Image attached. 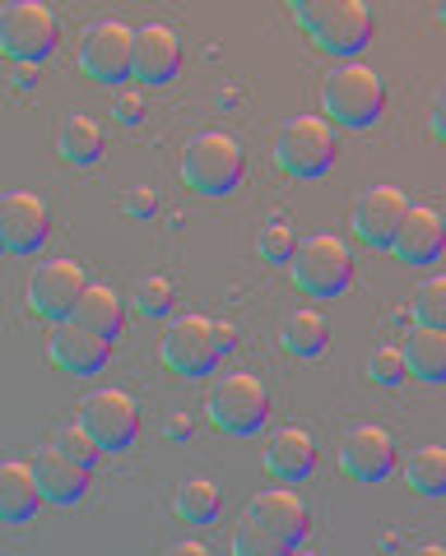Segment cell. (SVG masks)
Returning <instances> with one entry per match:
<instances>
[{"label":"cell","mask_w":446,"mask_h":556,"mask_svg":"<svg viewBox=\"0 0 446 556\" xmlns=\"http://www.w3.org/2000/svg\"><path fill=\"white\" fill-rule=\"evenodd\" d=\"M321 116L335 130H372L386 116V79L368 61H339L321 84Z\"/></svg>","instance_id":"1"},{"label":"cell","mask_w":446,"mask_h":556,"mask_svg":"<svg viewBox=\"0 0 446 556\" xmlns=\"http://www.w3.org/2000/svg\"><path fill=\"white\" fill-rule=\"evenodd\" d=\"M294 20L335 61H354L376 33V20L363 0H294Z\"/></svg>","instance_id":"2"},{"label":"cell","mask_w":446,"mask_h":556,"mask_svg":"<svg viewBox=\"0 0 446 556\" xmlns=\"http://www.w3.org/2000/svg\"><path fill=\"white\" fill-rule=\"evenodd\" d=\"M247 153L228 130H200L182 149V181L205 200H228L243 186Z\"/></svg>","instance_id":"3"},{"label":"cell","mask_w":446,"mask_h":556,"mask_svg":"<svg viewBox=\"0 0 446 556\" xmlns=\"http://www.w3.org/2000/svg\"><path fill=\"white\" fill-rule=\"evenodd\" d=\"M335 153H339V139L335 126L325 116H288L280 135H274V163H280L284 177H298V181H317L335 167Z\"/></svg>","instance_id":"4"},{"label":"cell","mask_w":446,"mask_h":556,"mask_svg":"<svg viewBox=\"0 0 446 556\" xmlns=\"http://www.w3.org/2000/svg\"><path fill=\"white\" fill-rule=\"evenodd\" d=\"M205 413H210V422L223 431V437H256V431L270 422V390H265L261 376L228 371L210 386Z\"/></svg>","instance_id":"5"},{"label":"cell","mask_w":446,"mask_h":556,"mask_svg":"<svg viewBox=\"0 0 446 556\" xmlns=\"http://www.w3.org/2000/svg\"><path fill=\"white\" fill-rule=\"evenodd\" d=\"M288 274H294V283L307 298L335 302L339 292L354 283V255L335 232H312L298 241V255H294V265H288Z\"/></svg>","instance_id":"6"},{"label":"cell","mask_w":446,"mask_h":556,"mask_svg":"<svg viewBox=\"0 0 446 556\" xmlns=\"http://www.w3.org/2000/svg\"><path fill=\"white\" fill-rule=\"evenodd\" d=\"M159 357H163V367L173 376L205 380L219 367V357H223L219 320L200 316V311H191V316H173V320H168V329H163V339H159Z\"/></svg>","instance_id":"7"},{"label":"cell","mask_w":446,"mask_h":556,"mask_svg":"<svg viewBox=\"0 0 446 556\" xmlns=\"http://www.w3.org/2000/svg\"><path fill=\"white\" fill-rule=\"evenodd\" d=\"M57 14L42 0H14L0 10V56L14 65H42L57 51Z\"/></svg>","instance_id":"8"},{"label":"cell","mask_w":446,"mask_h":556,"mask_svg":"<svg viewBox=\"0 0 446 556\" xmlns=\"http://www.w3.org/2000/svg\"><path fill=\"white\" fill-rule=\"evenodd\" d=\"M79 70L94 84L126 89V79L135 75V28H126L122 20L89 24L84 38H79Z\"/></svg>","instance_id":"9"},{"label":"cell","mask_w":446,"mask_h":556,"mask_svg":"<svg viewBox=\"0 0 446 556\" xmlns=\"http://www.w3.org/2000/svg\"><path fill=\"white\" fill-rule=\"evenodd\" d=\"M75 422L89 431L102 455H126L135 437H140V408H135V399L126 390H112V386L84 394Z\"/></svg>","instance_id":"10"},{"label":"cell","mask_w":446,"mask_h":556,"mask_svg":"<svg viewBox=\"0 0 446 556\" xmlns=\"http://www.w3.org/2000/svg\"><path fill=\"white\" fill-rule=\"evenodd\" d=\"M28 311H38L42 320L61 325V320H75V311L89 292V274H84L79 260L61 255V260H42L38 269L28 274Z\"/></svg>","instance_id":"11"},{"label":"cell","mask_w":446,"mask_h":556,"mask_svg":"<svg viewBox=\"0 0 446 556\" xmlns=\"http://www.w3.org/2000/svg\"><path fill=\"white\" fill-rule=\"evenodd\" d=\"M405 214H409V195L400 186H368L354 200V237L372 251H391Z\"/></svg>","instance_id":"12"},{"label":"cell","mask_w":446,"mask_h":556,"mask_svg":"<svg viewBox=\"0 0 446 556\" xmlns=\"http://www.w3.org/2000/svg\"><path fill=\"white\" fill-rule=\"evenodd\" d=\"M182 56L186 47L177 38L173 24H140L135 28V84L140 89H163V84H173L182 75Z\"/></svg>","instance_id":"13"},{"label":"cell","mask_w":446,"mask_h":556,"mask_svg":"<svg viewBox=\"0 0 446 556\" xmlns=\"http://www.w3.org/2000/svg\"><path fill=\"white\" fill-rule=\"evenodd\" d=\"M47 232H51V214L42 195H33V190L0 195V237H5L10 255H38Z\"/></svg>","instance_id":"14"},{"label":"cell","mask_w":446,"mask_h":556,"mask_svg":"<svg viewBox=\"0 0 446 556\" xmlns=\"http://www.w3.org/2000/svg\"><path fill=\"white\" fill-rule=\"evenodd\" d=\"M339 464H345V473L358 482H386L396 473V441H391L386 427L358 422L345 437V445H339Z\"/></svg>","instance_id":"15"},{"label":"cell","mask_w":446,"mask_h":556,"mask_svg":"<svg viewBox=\"0 0 446 556\" xmlns=\"http://www.w3.org/2000/svg\"><path fill=\"white\" fill-rule=\"evenodd\" d=\"M108 353H112V343L98 339L94 329H84L79 320H61V325H51V334H47V357L79 380L108 367Z\"/></svg>","instance_id":"16"},{"label":"cell","mask_w":446,"mask_h":556,"mask_svg":"<svg viewBox=\"0 0 446 556\" xmlns=\"http://www.w3.org/2000/svg\"><path fill=\"white\" fill-rule=\"evenodd\" d=\"M243 519H251V525H261L270 533L288 538L294 547L302 543L307 533H312V510H307V501L294 492V486H270V492H256L247 501V515Z\"/></svg>","instance_id":"17"},{"label":"cell","mask_w":446,"mask_h":556,"mask_svg":"<svg viewBox=\"0 0 446 556\" xmlns=\"http://www.w3.org/2000/svg\"><path fill=\"white\" fill-rule=\"evenodd\" d=\"M442 251H446V218L433 204H409L400 232H396V241H391V255H396L400 265L423 269V265H433Z\"/></svg>","instance_id":"18"},{"label":"cell","mask_w":446,"mask_h":556,"mask_svg":"<svg viewBox=\"0 0 446 556\" xmlns=\"http://www.w3.org/2000/svg\"><path fill=\"white\" fill-rule=\"evenodd\" d=\"M261 464H265V473L280 478V482H307V478H312V468H317V441H312V431L298 427V422L270 431Z\"/></svg>","instance_id":"19"},{"label":"cell","mask_w":446,"mask_h":556,"mask_svg":"<svg viewBox=\"0 0 446 556\" xmlns=\"http://www.w3.org/2000/svg\"><path fill=\"white\" fill-rule=\"evenodd\" d=\"M33 478H38V492L47 506H75L84 496V486H89V468L65 459L57 445H42L38 455H33Z\"/></svg>","instance_id":"20"},{"label":"cell","mask_w":446,"mask_h":556,"mask_svg":"<svg viewBox=\"0 0 446 556\" xmlns=\"http://www.w3.org/2000/svg\"><path fill=\"white\" fill-rule=\"evenodd\" d=\"M42 506L38 478H33V464L24 459H5L0 464V525H24Z\"/></svg>","instance_id":"21"},{"label":"cell","mask_w":446,"mask_h":556,"mask_svg":"<svg viewBox=\"0 0 446 556\" xmlns=\"http://www.w3.org/2000/svg\"><path fill=\"white\" fill-rule=\"evenodd\" d=\"M405 362H409V376L423 380V386H446V329L409 325Z\"/></svg>","instance_id":"22"},{"label":"cell","mask_w":446,"mask_h":556,"mask_svg":"<svg viewBox=\"0 0 446 556\" xmlns=\"http://www.w3.org/2000/svg\"><path fill=\"white\" fill-rule=\"evenodd\" d=\"M75 320L84 329H94L98 339L116 343V339H122V329H126V306H122V298H116L108 283H89V292H84V302L75 311Z\"/></svg>","instance_id":"23"},{"label":"cell","mask_w":446,"mask_h":556,"mask_svg":"<svg viewBox=\"0 0 446 556\" xmlns=\"http://www.w3.org/2000/svg\"><path fill=\"white\" fill-rule=\"evenodd\" d=\"M102 126L94 116H84V112H71L61 121V130H57V153L71 167H94L102 159Z\"/></svg>","instance_id":"24"},{"label":"cell","mask_w":446,"mask_h":556,"mask_svg":"<svg viewBox=\"0 0 446 556\" xmlns=\"http://www.w3.org/2000/svg\"><path fill=\"white\" fill-rule=\"evenodd\" d=\"M173 515L182 519V525H191V529H210V525H219V515H223V492L210 478H186V482H177V492H173Z\"/></svg>","instance_id":"25"},{"label":"cell","mask_w":446,"mask_h":556,"mask_svg":"<svg viewBox=\"0 0 446 556\" xmlns=\"http://www.w3.org/2000/svg\"><path fill=\"white\" fill-rule=\"evenodd\" d=\"M325 348H331V325H325L321 311L312 306H302L294 311V316L284 320V353H294V357H321Z\"/></svg>","instance_id":"26"},{"label":"cell","mask_w":446,"mask_h":556,"mask_svg":"<svg viewBox=\"0 0 446 556\" xmlns=\"http://www.w3.org/2000/svg\"><path fill=\"white\" fill-rule=\"evenodd\" d=\"M405 482L414 486L419 496L442 501L446 496V445H419L405 464Z\"/></svg>","instance_id":"27"},{"label":"cell","mask_w":446,"mask_h":556,"mask_svg":"<svg viewBox=\"0 0 446 556\" xmlns=\"http://www.w3.org/2000/svg\"><path fill=\"white\" fill-rule=\"evenodd\" d=\"M294 552L298 547L288 543V538L251 525V519H243V525L233 529V556H294Z\"/></svg>","instance_id":"28"},{"label":"cell","mask_w":446,"mask_h":556,"mask_svg":"<svg viewBox=\"0 0 446 556\" xmlns=\"http://www.w3.org/2000/svg\"><path fill=\"white\" fill-rule=\"evenodd\" d=\"M173 306H177V283L168 274H149L135 283V311L149 320H159V316H173Z\"/></svg>","instance_id":"29"},{"label":"cell","mask_w":446,"mask_h":556,"mask_svg":"<svg viewBox=\"0 0 446 556\" xmlns=\"http://www.w3.org/2000/svg\"><path fill=\"white\" fill-rule=\"evenodd\" d=\"M256 251H261V260H270V265H294L298 255V232L288 218H270L261 237H256Z\"/></svg>","instance_id":"30"},{"label":"cell","mask_w":446,"mask_h":556,"mask_svg":"<svg viewBox=\"0 0 446 556\" xmlns=\"http://www.w3.org/2000/svg\"><path fill=\"white\" fill-rule=\"evenodd\" d=\"M368 380H372V386H382V390H400L405 380H409L405 348H396V343L372 348V357H368Z\"/></svg>","instance_id":"31"},{"label":"cell","mask_w":446,"mask_h":556,"mask_svg":"<svg viewBox=\"0 0 446 556\" xmlns=\"http://www.w3.org/2000/svg\"><path fill=\"white\" fill-rule=\"evenodd\" d=\"M414 325L428 329H446V274L423 278L419 292H414Z\"/></svg>","instance_id":"32"},{"label":"cell","mask_w":446,"mask_h":556,"mask_svg":"<svg viewBox=\"0 0 446 556\" xmlns=\"http://www.w3.org/2000/svg\"><path fill=\"white\" fill-rule=\"evenodd\" d=\"M51 445H57L65 459L84 464V468H89V473H94V464L102 459V450L94 445V437H89V431H84L79 422H65V427H57V437H51Z\"/></svg>","instance_id":"33"},{"label":"cell","mask_w":446,"mask_h":556,"mask_svg":"<svg viewBox=\"0 0 446 556\" xmlns=\"http://www.w3.org/2000/svg\"><path fill=\"white\" fill-rule=\"evenodd\" d=\"M145 93H149V89H140V84H135V89H116L112 116L122 121V126H140L145 112H149V98H145Z\"/></svg>","instance_id":"34"},{"label":"cell","mask_w":446,"mask_h":556,"mask_svg":"<svg viewBox=\"0 0 446 556\" xmlns=\"http://www.w3.org/2000/svg\"><path fill=\"white\" fill-rule=\"evenodd\" d=\"M122 204H126V214H135V218H153V208H159V195H153L149 186H135Z\"/></svg>","instance_id":"35"},{"label":"cell","mask_w":446,"mask_h":556,"mask_svg":"<svg viewBox=\"0 0 446 556\" xmlns=\"http://www.w3.org/2000/svg\"><path fill=\"white\" fill-rule=\"evenodd\" d=\"M428 126H433V135H437V139H446V89L437 93V102H433V116H428Z\"/></svg>","instance_id":"36"},{"label":"cell","mask_w":446,"mask_h":556,"mask_svg":"<svg viewBox=\"0 0 446 556\" xmlns=\"http://www.w3.org/2000/svg\"><path fill=\"white\" fill-rule=\"evenodd\" d=\"M163 556H210V547L196 543V538H186V543H173V547H168Z\"/></svg>","instance_id":"37"},{"label":"cell","mask_w":446,"mask_h":556,"mask_svg":"<svg viewBox=\"0 0 446 556\" xmlns=\"http://www.w3.org/2000/svg\"><path fill=\"white\" fill-rule=\"evenodd\" d=\"M14 84H20V89L38 84V65H14Z\"/></svg>","instance_id":"38"},{"label":"cell","mask_w":446,"mask_h":556,"mask_svg":"<svg viewBox=\"0 0 446 556\" xmlns=\"http://www.w3.org/2000/svg\"><path fill=\"white\" fill-rule=\"evenodd\" d=\"M233 334H237V329L228 320H219V348H223V353H233V343H237Z\"/></svg>","instance_id":"39"},{"label":"cell","mask_w":446,"mask_h":556,"mask_svg":"<svg viewBox=\"0 0 446 556\" xmlns=\"http://www.w3.org/2000/svg\"><path fill=\"white\" fill-rule=\"evenodd\" d=\"M409 556H446V547L442 543H423V547H414Z\"/></svg>","instance_id":"40"},{"label":"cell","mask_w":446,"mask_h":556,"mask_svg":"<svg viewBox=\"0 0 446 556\" xmlns=\"http://www.w3.org/2000/svg\"><path fill=\"white\" fill-rule=\"evenodd\" d=\"M168 431H173V437H191V422H182V417H173V422H168Z\"/></svg>","instance_id":"41"},{"label":"cell","mask_w":446,"mask_h":556,"mask_svg":"<svg viewBox=\"0 0 446 556\" xmlns=\"http://www.w3.org/2000/svg\"><path fill=\"white\" fill-rule=\"evenodd\" d=\"M433 20H437V24H446V0H437V5H433Z\"/></svg>","instance_id":"42"},{"label":"cell","mask_w":446,"mask_h":556,"mask_svg":"<svg viewBox=\"0 0 446 556\" xmlns=\"http://www.w3.org/2000/svg\"><path fill=\"white\" fill-rule=\"evenodd\" d=\"M294 556H321V552H294Z\"/></svg>","instance_id":"43"},{"label":"cell","mask_w":446,"mask_h":556,"mask_svg":"<svg viewBox=\"0 0 446 556\" xmlns=\"http://www.w3.org/2000/svg\"><path fill=\"white\" fill-rule=\"evenodd\" d=\"M0 251H5V237H0Z\"/></svg>","instance_id":"44"}]
</instances>
